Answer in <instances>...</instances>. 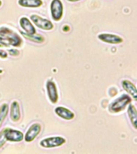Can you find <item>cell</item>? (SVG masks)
Instances as JSON below:
<instances>
[{"label":"cell","instance_id":"obj_10","mask_svg":"<svg viewBox=\"0 0 137 154\" xmlns=\"http://www.w3.org/2000/svg\"><path fill=\"white\" fill-rule=\"evenodd\" d=\"M19 25L21 26V28L23 30L24 32L27 35H35L36 33L35 27L34 26L31 20H29L28 18H26V17L20 18Z\"/></svg>","mask_w":137,"mask_h":154},{"label":"cell","instance_id":"obj_21","mask_svg":"<svg viewBox=\"0 0 137 154\" xmlns=\"http://www.w3.org/2000/svg\"><path fill=\"white\" fill-rule=\"evenodd\" d=\"M7 55H8V53L6 51L0 49V57L2 58V59H6L7 57Z\"/></svg>","mask_w":137,"mask_h":154},{"label":"cell","instance_id":"obj_19","mask_svg":"<svg viewBox=\"0 0 137 154\" xmlns=\"http://www.w3.org/2000/svg\"><path fill=\"white\" fill-rule=\"evenodd\" d=\"M9 46L10 45L8 44V43H7V41L0 36V48H3V47H5V48H8Z\"/></svg>","mask_w":137,"mask_h":154},{"label":"cell","instance_id":"obj_22","mask_svg":"<svg viewBox=\"0 0 137 154\" xmlns=\"http://www.w3.org/2000/svg\"><path fill=\"white\" fill-rule=\"evenodd\" d=\"M68 2H79L80 0H67Z\"/></svg>","mask_w":137,"mask_h":154},{"label":"cell","instance_id":"obj_20","mask_svg":"<svg viewBox=\"0 0 137 154\" xmlns=\"http://www.w3.org/2000/svg\"><path fill=\"white\" fill-rule=\"evenodd\" d=\"M8 52H9L10 55H11V56H18L19 55V51L16 50V49H10L8 50Z\"/></svg>","mask_w":137,"mask_h":154},{"label":"cell","instance_id":"obj_4","mask_svg":"<svg viewBox=\"0 0 137 154\" xmlns=\"http://www.w3.org/2000/svg\"><path fill=\"white\" fill-rule=\"evenodd\" d=\"M50 14L53 20L59 21L63 14V5L61 0H52L50 2Z\"/></svg>","mask_w":137,"mask_h":154},{"label":"cell","instance_id":"obj_16","mask_svg":"<svg viewBox=\"0 0 137 154\" xmlns=\"http://www.w3.org/2000/svg\"><path fill=\"white\" fill-rule=\"evenodd\" d=\"M21 33L26 39L32 41V42H35V43H42L45 41V38L43 35H38L37 33H35V35H27V34L25 33V32H23V31H22Z\"/></svg>","mask_w":137,"mask_h":154},{"label":"cell","instance_id":"obj_7","mask_svg":"<svg viewBox=\"0 0 137 154\" xmlns=\"http://www.w3.org/2000/svg\"><path fill=\"white\" fill-rule=\"evenodd\" d=\"M42 130V126L39 123H34L29 127L28 130L26 131V134L24 135V138L26 142H32L38 135L40 133Z\"/></svg>","mask_w":137,"mask_h":154},{"label":"cell","instance_id":"obj_5","mask_svg":"<svg viewBox=\"0 0 137 154\" xmlns=\"http://www.w3.org/2000/svg\"><path fill=\"white\" fill-rule=\"evenodd\" d=\"M31 21L34 23V25H35L36 26H38L39 29L42 30H45V31H50L54 28V25L50 20L46 19L44 18H42L39 15L37 14H31L30 17Z\"/></svg>","mask_w":137,"mask_h":154},{"label":"cell","instance_id":"obj_2","mask_svg":"<svg viewBox=\"0 0 137 154\" xmlns=\"http://www.w3.org/2000/svg\"><path fill=\"white\" fill-rule=\"evenodd\" d=\"M132 102V97L127 94H123L120 97L115 99L109 105V111L111 113H118L122 112Z\"/></svg>","mask_w":137,"mask_h":154},{"label":"cell","instance_id":"obj_3","mask_svg":"<svg viewBox=\"0 0 137 154\" xmlns=\"http://www.w3.org/2000/svg\"><path fill=\"white\" fill-rule=\"evenodd\" d=\"M66 142V139L64 137L60 136H55V137H50L44 138L40 141V146L45 149H52L59 147Z\"/></svg>","mask_w":137,"mask_h":154},{"label":"cell","instance_id":"obj_9","mask_svg":"<svg viewBox=\"0 0 137 154\" xmlns=\"http://www.w3.org/2000/svg\"><path fill=\"white\" fill-rule=\"evenodd\" d=\"M98 38L102 42L110 44H119L123 43V39L120 36L111 33H102L98 35Z\"/></svg>","mask_w":137,"mask_h":154},{"label":"cell","instance_id":"obj_11","mask_svg":"<svg viewBox=\"0 0 137 154\" xmlns=\"http://www.w3.org/2000/svg\"><path fill=\"white\" fill-rule=\"evenodd\" d=\"M10 117L13 122H18L21 118V111H20V106L18 101H13L11 104L10 108Z\"/></svg>","mask_w":137,"mask_h":154},{"label":"cell","instance_id":"obj_6","mask_svg":"<svg viewBox=\"0 0 137 154\" xmlns=\"http://www.w3.org/2000/svg\"><path fill=\"white\" fill-rule=\"evenodd\" d=\"M4 137L7 140L10 142H20L24 138L23 133L19 130L7 128L3 129Z\"/></svg>","mask_w":137,"mask_h":154},{"label":"cell","instance_id":"obj_12","mask_svg":"<svg viewBox=\"0 0 137 154\" xmlns=\"http://www.w3.org/2000/svg\"><path fill=\"white\" fill-rule=\"evenodd\" d=\"M121 85H122L123 88L124 89L125 91H127V93L130 96H132L134 100H137V89L136 87L135 86V84L132 83L127 79H123L121 82Z\"/></svg>","mask_w":137,"mask_h":154},{"label":"cell","instance_id":"obj_15","mask_svg":"<svg viewBox=\"0 0 137 154\" xmlns=\"http://www.w3.org/2000/svg\"><path fill=\"white\" fill-rule=\"evenodd\" d=\"M42 0H19L18 4L26 8H38L43 5Z\"/></svg>","mask_w":137,"mask_h":154},{"label":"cell","instance_id":"obj_17","mask_svg":"<svg viewBox=\"0 0 137 154\" xmlns=\"http://www.w3.org/2000/svg\"><path fill=\"white\" fill-rule=\"evenodd\" d=\"M9 112V105L7 103H2L0 106V128L2 127L5 119L7 118Z\"/></svg>","mask_w":137,"mask_h":154},{"label":"cell","instance_id":"obj_14","mask_svg":"<svg viewBox=\"0 0 137 154\" xmlns=\"http://www.w3.org/2000/svg\"><path fill=\"white\" fill-rule=\"evenodd\" d=\"M127 115L129 117V120L132 123V126L134 127L135 129L137 128V111L136 108L135 107V105L132 104L130 103L127 105Z\"/></svg>","mask_w":137,"mask_h":154},{"label":"cell","instance_id":"obj_8","mask_svg":"<svg viewBox=\"0 0 137 154\" xmlns=\"http://www.w3.org/2000/svg\"><path fill=\"white\" fill-rule=\"evenodd\" d=\"M46 88H47L48 98L50 102L52 103H57L58 100H59V93H58L57 87L55 85V82L48 80L46 84Z\"/></svg>","mask_w":137,"mask_h":154},{"label":"cell","instance_id":"obj_1","mask_svg":"<svg viewBox=\"0 0 137 154\" xmlns=\"http://www.w3.org/2000/svg\"><path fill=\"white\" fill-rule=\"evenodd\" d=\"M0 36L4 38L10 46L14 48H19L23 44V38L21 36L7 26L0 27Z\"/></svg>","mask_w":137,"mask_h":154},{"label":"cell","instance_id":"obj_13","mask_svg":"<svg viewBox=\"0 0 137 154\" xmlns=\"http://www.w3.org/2000/svg\"><path fill=\"white\" fill-rule=\"evenodd\" d=\"M55 112L58 116H59L60 118L64 119V120H71L75 118L74 112L64 107H61V106L56 107L55 109Z\"/></svg>","mask_w":137,"mask_h":154},{"label":"cell","instance_id":"obj_18","mask_svg":"<svg viewBox=\"0 0 137 154\" xmlns=\"http://www.w3.org/2000/svg\"><path fill=\"white\" fill-rule=\"evenodd\" d=\"M7 140L4 137V133H3V130L0 132V149H2V147L6 144Z\"/></svg>","mask_w":137,"mask_h":154},{"label":"cell","instance_id":"obj_23","mask_svg":"<svg viewBox=\"0 0 137 154\" xmlns=\"http://www.w3.org/2000/svg\"><path fill=\"white\" fill-rule=\"evenodd\" d=\"M1 6H2V1L0 0V7H1Z\"/></svg>","mask_w":137,"mask_h":154}]
</instances>
